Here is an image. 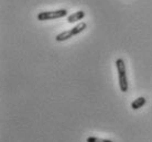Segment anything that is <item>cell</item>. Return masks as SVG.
Segmentation results:
<instances>
[{"instance_id": "8992f818", "label": "cell", "mask_w": 152, "mask_h": 142, "mask_svg": "<svg viewBox=\"0 0 152 142\" xmlns=\"http://www.w3.org/2000/svg\"><path fill=\"white\" fill-rule=\"evenodd\" d=\"M87 28V24L85 22H80V23H78L77 25H75L74 28H72L71 29V32H72V34H73V36L74 35H77V34H80V32H83L85 29Z\"/></svg>"}, {"instance_id": "3957f363", "label": "cell", "mask_w": 152, "mask_h": 142, "mask_svg": "<svg viewBox=\"0 0 152 142\" xmlns=\"http://www.w3.org/2000/svg\"><path fill=\"white\" fill-rule=\"evenodd\" d=\"M84 17H85V12L84 11H76L74 13H72L71 15H69V18H67V22L69 23H75V22H78L80 20L83 19Z\"/></svg>"}, {"instance_id": "7a4b0ae2", "label": "cell", "mask_w": 152, "mask_h": 142, "mask_svg": "<svg viewBox=\"0 0 152 142\" xmlns=\"http://www.w3.org/2000/svg\"><path fill=\"white\" fill-rule=\"evenodd\" d=\"M118 79H119V87L122 92H128V79H127V73H118Z\"/></svg>"}, {"instance_id": "5b68a950", "label": "cell", "mask_w": 152, "mask_h": 142, "mask_svg": "<svg viewBox=\"0 0 152 142\" xmlns=\"http://www.w3.org/2000/svg\"><path fill=\"white\" fill-rule=\"evenodd\" d=\"M72 36H73V34H72V32H71V30H67V31H64V32L60 33V34H57L55 40H56L57 42H63V41H66V40L71 39Z\"/></svg>"}, {"instance_id": "277c9868", "label": "cell", "mask_w": 152, "mask_h": 142, "mask_svg": "<svg viewBox=\"0 0 152 142\" xmlns=\"http://www.w3.org/2000/svg\"><path fill=\"white\" fill-rule=\"evenodd\" d=\"M145 97H138L137 99H134L131 103V108H132L133 110H137L139 108H141L142 106H145Z\"/></svg>"}, {"instance_id": "52a82bcc", "label": "cell", "mask_w": 152, "mask_h": 142, "mask_svg": "<svg viewBox=\"0 0 152 142\" xmlns=\"http://www.w3.org/2000/svg\"><path fill=\"white\" fill-rule=\"evenodd\" d=\"M86 142H113L111 140H107V139L97 138V137H88L86 139Z\"/></svg>"}, {"instance_id": "6da1fadb", "label": "cell", "mask_w": 152, "mask_h": 142, "mask_svg": "<svg viewBox=\"0 0 152 142\" xmlns=\"http://www.w3.org/2000/svg\"><path fill=\"white\" fill-rule=\"evenodd\" d=\"M67 15V10L65 9H58V10H54V11H42L38 15L39 21H46V20H54L60 19V18H64Z\"/></svg>"}]
</instances>
